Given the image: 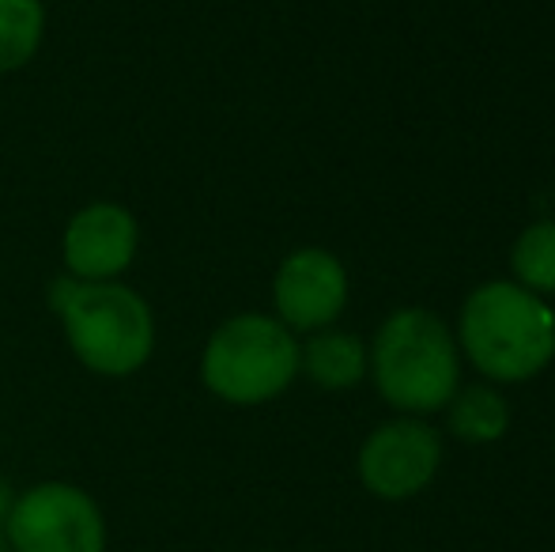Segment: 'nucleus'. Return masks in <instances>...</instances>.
Instances as JSON below:
<instances>
[{
    "label": "nucleus",
    "instance_id": "9",
    "mask_svg": "<svg viewBox=\"0 0 555 552\" xmlns=\"http://www.w3.org/2000/svg\"><path fill=\"white\" fill-rule=\"evenodd\" d=\"M299 368L325 390H344L366 375V348L351 333L318 330V337H310L307 348H299Z\"/></svg>",
    "mask_w": 555,
    "mask_h": 552
},
{
    "label": "nucleus",
    "instance_id": "1",
    "mask_svg": "<svg viewBox=\"0 0 555 552\" xmlns=\"http://www.w3.org/2000/svg\"><path fill=\"white\" fill-rule=\"evenodd\" d=\"M461 348L488 378H533L555 356V310L514 280H491L465 299Z\"/></svg>",
    "mask_w": 555,
    "mask_h": 552
},
{
    "label": "nucleus",
    "instance_id": "7",
    "mask_svg": "<svg viewBox=\"0 0 555 552\" xmlns=\"http://www.w3.org/2000/svg\"><path fill=\"white\" fill-rule=\"evenodd\" d=\"M276 314L287 330H325L348 303V273L322 246H307L276 269Z\"/></svg>",
    "mask_w": 555,
    "mask_h": 552
},
{
    "label": "nucleus",
    "instance_id": "11",
    "mask_svg": "<svg viewBox=\"0 0 555 552\" xmlns=\"http://www.w3.org/2000/svg\"><path fill=\"white\" fill-rule=\"evenodd\" d=\"M46 30L38 0H0V73H15L35 57Z\"/></svg>",
    "mask_w": 555,
    "mask_h": 552
},
{
    "label": "nucleus",
    "instance_id": "10",
    "mask_svg": "<svg viewBox=\"0 0 555 552\" xmlns=\"http://www.w3.org/2000/svg\"><path fill=\"white\" fill-rule=\"evenodd\" d=\"M446 406H450V432L465 442H495L511 424V409L491 386H465Z\"/></svg>",
    "mask_w": 555,
    "mask_h": 552
},
{
    "label": "nucleus",
    "instance_id": "12",
    "mask_svg": "<svg viewBox=\"0 0 555 552\" xmlns=\"http://www.w3.org/2000/svg\"><path fill=\"white\" fill-rule=\"evenodd\" d=\"M514 277L533 295L555 292V220H541L526 228L511 254Z\"/></svg>",
    "mask_w": 555,
    "mask_h": 552
},
{
    "label": "nucleus",
    "instance_id": "4",
    "mask_svg": "<svg viewBox=\"0 0 555 552\" xmlns=\"http://www.w3.org/2000/svg\"><path fill=\"white\" fill-rule=\"evenodd\" d=\"M299 375V341L269 314H238L208 337L201 378L231 406H261Z\"/></svg>",
    "mask_w": 555,
    "mask_h": 552
},
{
    "label": "nucleus",
    "instance_id": "13",
    "mask_svg": "<svg viewBox=\"0 0 555 552\" xmlns=\"http://www.w3.org/2000/svg\"><path fill=\"white\" fill-rule=\"evenodd\" d=\"M0 552H8V549H4V538H0Z\"/></svg>",
    "mask_w": 555,
    "mask_h": 552
},
{
    "label": "nucleus",
    "instance_id": "2",
    "mask_svg": "<svg viewBox=\"0 0 555 552\" xmlns=\"http://www.w3.org/2000/svg\"><path fill=\"white\" fill-rule=\"evenodd\" d=\"M50 307L65 322L68 345L80 363L99 375H132L152 356L155 318L132 287L114 280L57 277L50 287Z\"/></svg>",
    "mask_w": 555,
    "mask_h": 552
},
{
    "label": "nucleus",
    "instance_id": "3",
    "mask_svg": "<svg viewBox=\"0 0 555 552\" xmlns=\"http://www.w3.org/2000/svg\"><path fill=\"white\" fill-rule=\"evenodd\" d=\"M366 368L401 413H435L457 394V345L442 318L424 307H404L382 322Z\"/></svg>",
    "mask_w": 555,
    "mask_h": 552
},
{
    "label": "nucleus",
    "instance_id": "8",
    "mask_svg": "<svg viewBox=\"0 0 555 552\" xmlns=\"http://www.w3.org/2000/svg\"><path fill=\"white\" fill-rule=\"evenodd\" d=\"M140 231L129 208L95 201L65 228V266L76 280H111L132 266Z\"/></svg>",
    "mask_w": 555,
    "mask_h": 552
},
{
    "label": "nucleus",
    "instance_id": "5",
    "mask_svg": "<svg viewBox=\"0 0 555 552\" xmlns=\"http://www.w3.org/2000/svg\"><path fill=\"white\" fill-rule=\"evenodd\" d=\"M12 552H106L103 511L83 488L46 480L20 496L4 515Z\"/></svg>",
    "mask_w": 555,
    "mask_h": 552
},
{
    "label": "nucleus",
    "instance_id": "6",
    "mask_svg": "<svg viewBox=\"0 0 555 552\" xmlns=\"http://www.w3.org/2000/svg\"><path fill=\"white\" fill-rule=\"evenodd\" d=\"M442 462V439L424 420H389L374 427L359 450V477L382 500H409L435 480Z\"/></svg>",
    "mask_w": 555,
    "mask_h": 552
}]
</instances>
